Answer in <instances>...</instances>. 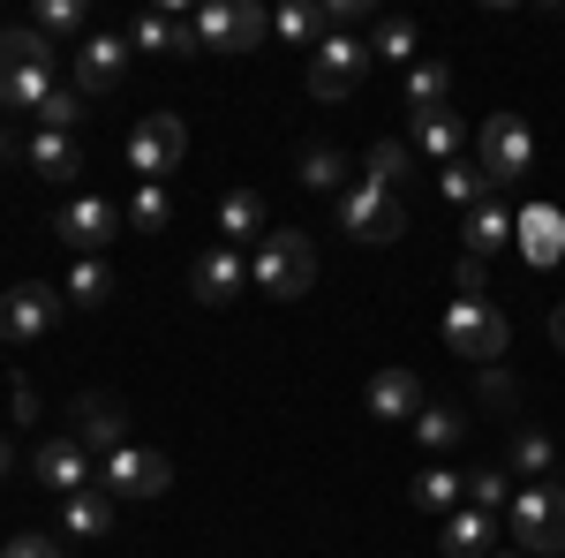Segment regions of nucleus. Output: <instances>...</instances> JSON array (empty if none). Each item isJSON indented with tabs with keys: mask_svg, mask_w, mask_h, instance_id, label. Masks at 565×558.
<instances>
[{
	"mask_svg": "<svg viewBox=\"0 0 565 558\" xmlns=\"http://www.w3.org/2000/svg\"><path fill=\"white\" fill-rule=\"evenodd\" d=\"M437 189H445V204H460V212H476V204H490V197H498V189L482 181V167H445V181H437Z\"/></svg>",
	"mask_w": 565,
	"mask_h": 558,
	"instance_id": "obj_33",
	"label": "nucleus"
},
{
	"mask_svg": "<svg viewBox=\"0 0 565 558\" xmlns=\"http://www.w3.org/2000/svg\"><path fill=\"white\" fill-rule=\"evenodd\" d=\"M76 122H84V91H76V84H61V91H53V98L39 106V129L76 136Z\"/></svg>",
	"mask_w": 565,
	"mask_h": 558,
	"instance_id": "obj_37",
	"label": "nucleus"
},
{
	"mask_svg": "<svg viewBox=\"0 0 565 558\" xmlns=\"http://www.w3.org/2000/svg\"><path fill=\"white\" fill-rule=\"evenodd\" d=\"M362 400H370V415H377V423H415V415H423V378H415L407 362H385V370L370 378Z\"/></svg>",
	"mask_w": 565,
	"mask_h": 558,
	"instance_id": "obj_16",
	"label": "nucleus"
},
{
	"mask_svg": "<svg viewBox=\"0 0 565 558\" xmlns=\"http://www.w3.org/2000/svg\"><path fill=\"white\" fill-rule=\"evenodd\" d=\"M189 23H196V45L204 53H257L264 31H271L264 8H249V0H204Z\"/></svg>",
	"mask_w": 565,
	"mask_h": 558,
	"instance_id": "obj_6",
	"label": "nucleus"
},
{
	"mask_svg": "<svg viewBox=\"0 0 565 558\" xmlns=\"http://www.w3.org/2000/svg\"><path fill=\"white\" fill-rule=\"evenodd\" d=\"M8 468H15V445H8V438H0V483H8Z\"/></svg>",
	"mask_w": 565,
	"mask_h": 558,
	"instance_id": "obj_46",
	"label": "nucleus"
},
{
	"mask_svg": "<svg viewBox=\"0 0 565 558\" xmlns=\"http://www.w3.org/2000/svg\"><path fill=\"white\" fill-rule=\"evenodd\" d=\"M129 227H136V234H167V227H174V197H167V181H136Z\"/></svg>",
	"mask_w": 565,
	"mask_h": 558,
	"instance_id": "obj_28",
	"label": "nucleus"
},
{
	"mask_svg": "<svg viewBox=\"0 0 565 558\" xmlns=\"http://www.w3.org/2000/svg\"><path fill=\"white\" fill-rule=\"evenodd\" d=\"M340 181H348V159H340L332 144H309V151H302V189L324 197V189H340Z\"/></svg>",
	"mask_w": 565,
	"mask_h": 558,
	"instance_id": "obj_34",
	"label": "nucleus"
},
{
	"mask_svg": "<svg viewBox=\"0 0 565 558\" xmlns=\"http://www.w3.org/2000/svg\"><path fill=\"white\" fill-rule=\"evenodd\" d=\"M181 159H189V122H181V114H143L129 129V167L143 173V181L174 173Z\"/></svg>",
	"mask_w": 565,
	"mask_h": 558,
	"instance_id": "obj_10",
	"label": "nucleus"
},
{
	"mask_svg": "<svg viewBox=\"0 0 565 558\" xmlns=\"http://www.w3.org/2000/svg\"><path fill=\"white\" fill-rule=\"evenodd\" d=\"M53 91H61V76H53V39L8 23L0 31V106L8 114H39Z\"/></svg>",
	"mask_w": 565,
	"mask_h": 558,
	"instance_id": "obj_1",
	"label": "nucleus"
},
{
	"mask_svg": "<svg viewBox=\"0 0 565 558\" xmlns=\"http://www.w3.org/2000/svg\"><path fill=\"white\" fill-rule=\"evenodd\" d=\"M0 558H68V551H61L53 536H31V528H23L15 544H0Z\"/></svg>",
	"mask_w": 565,
	"mask_h": 558,
	"instance_id": "obj_40",
	"label": "nucleus"
},
{
	"mask_svg": "<svg viewBox=\"0 0 565 558\" xmlns=\"http://www.w3.org/2000/svg\"><path fill=\"white\" fill-rule=\"evenodd\" d=\"M31 31H45V39L84 31V0H39V23H31Z\"/></svg>",
	"mask_w": 565,
	"mask_h": 558,
	"instance_id": "obj_39",
	"label": "nucleus"
},
{
	"mask_svg": "<svg viewBox=\"0 0 565 558\" xmlns=\"http://www.w3.org/2000/svg\"><path fill=\"white\" fill-rule=\"evenodd\" d=\"M340 227H348V242H362V250H392L407 234V204L392 189H377V181H362V189L340 197Z\"/></svg>",
	"mask_w": 565,
	"mask_h": 558,
	"instance_id": "obj_5",
	"label": "nucleus"
},
{
	"mask_svg": "<svg viewBox=\"0 0 565 558\" xmlns=\"http://www.w3.org/2000/svg\"><path fill=\"white\" fill-rule=\"evenodd\" d=\"M527 159H535L527 122H521V114H490V122H482V136H476L482 181H490V189H505V181H521V173H527Z\"/></svg>",
	"mask_w": 565,
	"mask_h": 558,
	"instance_id": "obj_7",
	"label": "nucleus"
},
{
	"mask_svg": "<svg viewBox=\"0 0 565 558\" xmlns=\"http://www.w3.org/2000/svg\"><path fill=\"white\" fill-rule=\"evenodd\" d=\"M114 287H121V280H114V264H106V257H76V264H68V287H61V295L84 302V309H106V302H114Z\"/></svg>",
	"mask_w": 565,
	"mask_h": 558,
	"instance_id": "obj_24",
	"label": "nucleus"
},
{
	"mask_svg": "<svg viewBox=\"0 0 565 558\" xmlns=\"http://www.w3.org/2000/svg\"><path fill=\"white\" fill-rule=\"evenodd\" d=\"M423 106H452V61H415V76H407V114H423Z\"/></svg>",
	"mask_w": 565,
	"mask_h": 558,
	"instance_id": "obj_29",
	"label": "nucleus"
},
{
	"mask_svg": "<svg viewBox=\"0 0 565 558\" xmlns=\"http://www.w3.org/2000/svg\"><path fill=\"white\" fill-rule=\"evenodd\" d=\"M505 520H513V544L527 558H558L565 551V483H527V491H513Z\"/></svg>",
	"mask_w": 565,
	"mask_h": 558,
	"instance_id": "obj_3",
	"label": "nucleus"
},
{
	"mask_svg": "<svg viewBox=\"0 0 565 558\" xmlns=\"http://www.w3.org/2000/svg\"><path fill=\"white\" fill-rule=\"evenodd\" d=\"M551 340L565 347V302H558V309H551Z\"/></svg>",
	"mask_w": 565,
	"mask_h": 558,
	"instance_id": "obj_45",
	"label": "nucleus"
},
{
	"mask_svg": "<svg viewBox=\"0 0 565 558\" xmlns=\"http://www.w3.org/2000/svg\"><path fill=\"white\" fill-rule=\"evenodd\" d=\"M513 234H521V227H513V212H505L498 197H490V204H476V212H468V227H460L468 257H498V250H505Z\"/></svg>",
	"mask_w": 565,
	"mask_h": 558,
	"instance_id": "obj_20",
	"label": "nucleus"
},
{
	"mask_svg": "<svg viewBox=\"0 0 565 558\" xmlns=\"http://www.w3.org/2000/svg\"><path fill=\"white\" fill-rule=\"evenodd\" d=\"M249 280H257L271 302H302L317 287V250H309L302 227H271L257 242V257H249Z\"/></svg>",
	"mask_w": 565,
	"mask_h": 558,
	"instance_id": "obj_2",
	"label": "nucleus"
},
{
	"mask_svg": "<svg viewBox=\"0 0 565 558\" xmlns=\"http://www.w3.org/2000/svg\"><path fill=\"white\" fill-rule=\"evenodd\" d=\"M8 151H15V144H8V129H0V159H8Z\"/></svg>",
	"mask_w": 565,
	"mask_h": 558,
	"instance_id": "obj_47",
	"label": "nucleus"
},
{
	"mask_svg": "<svg viewBox=\"0 0 565 558\" xmlns=\"http://www.w3.org/2000/svg\"><path fill=\"white\" fill-rule=\"evenodd\" d=\"M445 347L460 355V362H498L505 347H513V325H505V309L498 302H452L445 309Z\"/></svg>",
	"mask_w": 565,
	"mask_h": 558,
	"instance_id": "obj_4",
	"label": "nucleus"
},
{
	"mask_svg": "<svg viewBox=\"0 0 565 558\" xmlns=\"http://www.w3.org/2000/svg\"><path fill=\"white\" fill-rule=\"evenodd\" d=\"M482 392H490V400H513V378H505V370L490 362V370H482Z\"/></svg>",
	"mask_w": 565,
	"mask_h": 558,
	"instance_id": "obj_44",
	"label": "nucleus"
},
{
	"mask_svg": "<svg viewBox=\"0 0 565 558\" xmlns=\"http://www.w3.org/2000/svg\"><path fill=\"white\" fill-rule=\"evenodd\" d=\"M189 287H196L204 309H226V302L249 287V264H242V250H226V242H218V250H204V257L189 264Z\"/></svg>",
	"mask_w": 565,
	"mask_h": 558,
	"instance_id": "obj_15",
	"label": "nucleus"
},
{
	"mask_svg": "<svg viewBox=\"0 0 565 558\" xmlns=\"http://www.w3.org/2000/svg\"><path fill=\"white\" fill-rule=\"evenodd\" d=\"M121 39H129V53H143V61L174 53V8H143V15H136Z\"/></svg>",
	"mask_w": 565,
	"mask_h": 558,
	"instance_id": "obj_27",
	"label": "nucleus"
},
{
	"mask_svg": "<svg viewBox=\"0 0 565 558\" xmlns=\"http://www.w3.org/2000/svg\"><path fill=\"white\" fill-rule=\"evenodd\" d=\"M468 498H476L482 514H505V506H513V475H505V468H482V475H468Z\"/></svg>",
	"mask_w": 565,
	"mask_h": 558,
	"instance_id": "obj_38",
	"label": "nucleus"
},
{
	"mask_svg": "<svg viewBox=\"0 0 565 558\" xmlns=\"http://www.w3.org/2000/svg\"><path fill=\"white\" fill-rule=\"evenodd\" d=\"M498 558H527V551H498Z\"/></svg>",
	"mask_w": 565,
	"mask_h": 558,
	"instance_id": "obj_48",
	"label": "nucleus"
},
{
	"mask_svg": "<svg viewBox=\"0 0 565 558\" xmlns=\"http://www.w3.org/2000/svg\"><path fill=\"white\" fill-rule=\"evenodd\" d=\"M8 400H15V423H31V415H39V392L23 386V378H15V392H8Z\"/></svg>",
	"mask_w": 565,
	"mask_h": 558,
	"instance_id": "obj_43",
	"label": "nucleus"
},
{
	"mask_svg": "<svg viewBox=\"0 0 565 558\" xmlns=\"http://www.w3.org/2000/svg\"><path fill=\"white\" fill-rule=\"evenodd\" d=\"M498 514H482V506H460V514H445V558H498Z\"/></svg>",
	"mask_w": 565,
	"mask_h": 558,
	"instance_id": "obj_19",
	"label": "nucleus"
},
{
	"mask_svg": "<svg viewBox=\"0 0 565 558\" xmlns=\"http://www.w3.org/2000/svg\"><path fill=\"white\" fill-rule=\"evenodd\" d=\"M505 461H513V475H527V483H551V461H558V453H551L543 430H513V453H505Z\"/></svg>",
	"mask_w": 565,
	"mask_h": 558,
	"instance_id": "obj_30",
	"label": "nucleus"
},
{
	"mask_svg": "<svg viewBox=\"0 0 565 558\" xmlns=\"http://www.w3.org/2000/svg\"><path fill=\"white\" fill-rule=\"evenodd\" d=\"M31 475H39L45 491L76 498V491H90V453L76 445V438H45L39 453H31Z\"/></svg>",
	"mask_w": 565,
	"mask_h": 558,
	"instance_id": "obj_17",
	"label": "nucleus"
},
{
	"mask_svg": "<svg viewBox=\"0 0 565 558\" xmlns=\"http://www.w3.org/2000/svg\"><path fill=\"white\" fill-rule=\"evenodd\" d=\"M129 39L121 31H90L84 39V53H76V91L84 98H98V91H121V76H129Z\"/></svg>",
	"mask_w": 565,
	"mask_h": 558,
	"instance_id": "obj_14",
	"label": "nucleus"
},
{
	"mask_svg": "<svg viewBox=\"0 0 565 558\" xmlns=\"http://www.w3.org/2000/svg\"><path fill=\"white\" fill-rule=\"evenodd\" d=\"M23 159H31V173H45V181H76V173H84V159H76V136H53V129L31 136V144H23Z\"/></svg>",
	"mask_w": 565,
	"mask_h": 558,
	"instance_id": "obj_23",
	"label": "nucleus"
},
{
	"mask_svg": "<svg viewBox=\"0 0 565 558\" xmlns=\"http://www.w3.org/2000/svg\"><path fill=\"white\" fill-rule=\"evenodd\" d=\"M407 159H415V144H399V136H377L362 167H370V181H377V189H392V181H407Z\"/></svg>",
	"mask_w": 565,
	"mask_h": 558,
	"instance_id": "obj_31",
	"label": "nucleus"
},
{
	"mask_svg": "<svg viewBox=\"0 0 565 558\" xmlns=\"http://www.w3.org/2000/svg\"><path fill=\"white\" fill-rule=\"evenodd\" d=\"M196 53H204V45H196V23L174 15V61H196Z\"/></svg>",
	"mask_w": 565,
	"mask_h": 558,
	"instance_id": "obj_42",
	"label": "nucleus"
},
{
	"mask_svg": "<svg viewBox=\"0 0 565 558\" xmlns=\"http://www.w3.org/2000/svg\"><path fill=\"white\" fill-rule=\"evenodd\" d=\"M98 491H114V498H167V491H174V461L151 453V445H121V453L98 468Z\"/></svg>",
	"mask_w": 565,
	"mask_h": 558,
	"instance_id": "obj_8",
	"label": "nucleus"
},
{
	"mask_svg": "<svg viewBox=\"0 0 565 558\" xmlns=\"http://www.w3.org/2000/svg\"><path fill=\"white\" fill-rule=\"evenodd\" d=\"M362 76H370V39L332 31V39L309 53V98H348Z\"/></svg>",
	"mask_w": 565,
	"mask_h": 558,
	"instance_id": "obj_11",
	"label": "nucleus"
},
{
	"mask_svg": "<svg viewBox=\"0 0 565 558\" xmlns=\"http://www.w3.org/2000/svg\"><path fill=\"white\" fill-rule=\"evenodd\" d=\"M68 423H76L68 438H76L84 453H106V461H114V453L129 445V415H121L114 392H76V400H68Z\"/></svg>",
	"mask_w": 565,
	"mask_h": 558,
	"instance_id": "obj_12",
	"label": "nucleus"
},
{
	"mask_svg": "<svg viewBox=\"0 0 565 558\" xmlns=\"http://www.w3.org/2000/svg\"><path fill=\"white\" fill-rule=\"evenodd\" d=\"M114 227H121V212L106 204V197H68L61 212H53V234L76 250V257H106V242H114Z\"/></svg>",
	"mask_w": 565,
	"mask_h": 558,
	"instance_id": "obj_13",
	"label": "nucleus"
},
{
	"mask_svg": "<svg viewBox=\"0 0 565 558\" xmlns=\"http://www.w3.org/2000/svg\"><path fill=\"white\" fill-rule=\"evenodd\" d=\"M61 528H68V536H84V544H98V536L114 528V491H98V483H90V491H76V498H61Z\"/></svg>",
	"mask_w": 565,
	"mask_h": 558,
	"instance_id": "obj_21",
	"label": "nucleus"
},
{
	"mask_svg": "<svg viewBox=\"0 0 565 558\" xmlns=\"http://www.w3.org/2000/svg\"><path fill=\"white\" fill-rule=\"evenodd\" d=\"M61 309H68V295L45 287V280L8 287V295H0V340H45V333L61 325Z\"/></svg>",
	"mask_w": 565,
	"mask_h": 558,
	"instance_id": "obj_9",
	"label": "nucleus"
},
{
	"mask_svg": "<svg viewBox=\"0 0 565 558\" xmlns=\"http://www.w3.org/2000/svg\"><path fill=\"white\" fill-rule=\"evenodd\" d=\"M521 234H527V257H535V264L565 257V227H558V212H527V219H521Z\"/></svg>",
	"mask_w": 565,
	"mask_h": 558,
	"instance_id": "obj_36",
	"label": "nucleus"
},
{
	"mask_svg": "<svg viewBox=\"0 0 565 558\" xmlns=\"http://www.w3.org/2000/svg\"><path fill=\"white\" fill-rule=\"evenodd\" d=\"M370 61H415V23L407 15H385L370 31Z\"/></svg>",
	"mask_w": 565,
	"mask_h": 558,
	"instance_id": "obj_35",
	"label": "nucleus"
},
{
	"mask_svg": "<svg viewBox=\"0 0 565 558\" xmlns=\"http://www.w3.org/2000/svg\"><path fill=\"white\" fill-rule=\"evenodd\" d=\"M218 234H226V250L264 242V197H257V189H226V204H218Z\"/></svg>",
	"mask_w": 565,
	"mask_h": 558,
	"instance_id": "obj_22",
	"label": "nucleus"
},
{
	"mask_svg": "<svg viewBox=\"0 0 565 558\" xmlns=\"http://www.w3.org/2000/svg\"><path fill=\"white\" fill-rule=\"evenodd\" d=\"M271 31H279L287 45H309V53H317V31L332 39V23H324V0H295V8H279V15H271Z\"/></svg>",
	"mask_w": 565,
	"mask_h": 558,
	"instance_id": "obj_26",
	"label": "nucleus"
},
{
	"mask_svg": "<svg viewBox=\"0 0 565 558\" xmlns=\"http://www.w3.org/2000/svg\"><path fill=\"white\" fill-rule=\"evenodd\" d=\"M407 144H415V151H430V159H445V167H452V151L468 144V122H460L452 106H423V114H407Z\"/></svg>",
	"mask_w": 565,
	"mask_h": 558,
	"instance_id": "obj_18",
	"label": "nucleus"
},
{
	"mask_svg": "<svg viewBox=\"0 0 565 558\" xmlns=\"http://www.w3.org/2000/svg\"><path fill=\"white\" fill-rule=\"evenodd\" d=\"M452 287H460V302H490V295H482V287H490V280H482V257L452 264Z\"/></svg>",
	"mask_w": 565,
	"mask_h": 558,
	"instance_id": "obj_41",
	"label": "nucleus"
},
{
	"mask_svg": "<svg viewBox=\"0 0 565 558\" xmlns=\"http://www.w3.org/2000/svg\"><path fill=\"white\" fill-rule=\"evenodd\" d=\"M407 498H415L423 514H460V498H468V475H452V468H423L415 483H407Z\"/></svg>",
	"mask_w": 565,
	"mask_h": 558,
	"instance_id": "obj_25",
	"label": "nucleus"
},
{
	"mask_svg": "<svg viewBox=\"0 0 565 558\" xmlns=\"http://www.w3.org/2000/svg\"><path fill=\"white\" fill-rule=\"evenodd\" d=\"M415 438H423L430 453H452V445L468 438V423H460V408H423V415H415Z\"/></svg>",
	"mask_w": 565,
	"mask_h": 558,
	"instance_id": "obj_32",
	"label": "nucleus"
}]
</instances>
